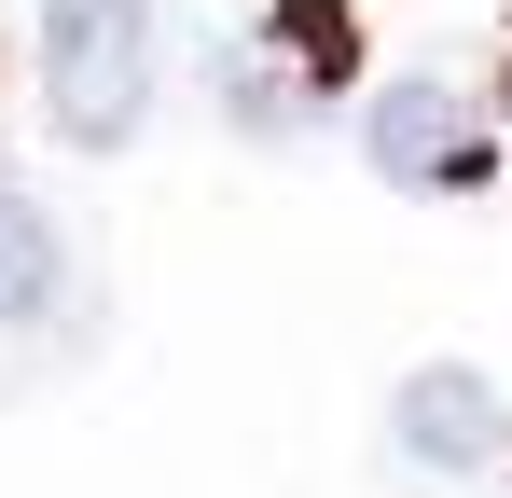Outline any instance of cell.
I'll list each match as a JSON object with an SVG mask.
<instances>
[{
    "instance_id": "1",
    "label": "cell",
    "mask_w": 512,
    "mask_h": 498,
    "mask_svg": "<svg viewBox=\"0 0 512 498\" xmlns=\"http://www.w3.org/2000/svg\"><path fill=\"white\" fill-rule=\"evenodd\" d=\"M28 56H42V111L70 153H125L153 125V83H167V14L153 0H42L28 14Z\"/></svg>"
},
{
    "instance_id": "2",
    "label": "cell",
    "mask_w": 512,
    "mask_h": 498,
    "mask_svg": "<svg viewBox=\"0 0 512 498\" xmlns=\"http://www.w3.org/2000/svg\"><path fill=\"white\" fill-rule=\"evenodd\" d=\"M360 153H374V180H402V194H485L499 180V125L457 83H388L360 111Z\"/></svg>"
},
{
    "instance_id": "3",
    "label": "cell",
    "mask_w": 512,
    "mask_h": 498,
    "mask_svg": "<svg viewBox=\"0 0 512 498\" xmlns=\"http://www.w3.org/2000/svg\"><path fill=\"white\" fill-rule=\"evenodd\" d=\"M388 443H402L416 471H499L512 402L471 374V360H429V374H402V388H388Z\"/></svg>"
},
{
    "instance_id": "4",
    "label": "cell",
    "mask_w": 512,
    "mask_h": 498,
    "mask_svg": "<svg viewBox=\"0 0 512 498\" xmlns=\"http://www.w3.org/2000/svg\"><path fill=\"white\" fill-rule=\"evenodd\" d=\"M70 305V236L28 180H0V319H56Z\"/></svg>"
},
{
    "instance_id": "5",
    "label": "cell",
    "mask_w": 512,
    "mask_h": 498,
    "mask_svg": "<svg viewBox=\"0 0 512 498\" xmlns=\"http://www.w3.org/2000/svg\"><path fill=\"white\" fill-rule=\"evenodd\" d=\"M263 42L319 83V97H346V83H360V14H346V0H277V14H263Z\"/></svg>"
},
{
    "instance_id": "6",
    "label": "cell",
    "mask_w": 512,
    "mask_h": 498,
    "mask_svg": "<svg viewBox=\"0 0 512 498\" xmlns=\"http://www.w3.org/2000/svg\"><path fill=\"white\" fill-rule=\"evenodd\" d=\"M222 97H236V125H277V139L319 111V83H305V70H263V42H236V56H222Z\"/></svg>"
}]
</instances>
